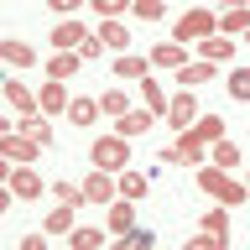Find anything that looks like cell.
Wrapping results in <instances>:
<instances>
[{
    "mask_svg": "<svg viewBox=\"0 0 250 250\" xmlns=\"http://www.w3.org/2000/svg\"><path fill=\"white\" fill-rule=\"evenodd\" d=\"M193 183H198V193H203V198L224 203V208H240V203H250L245 183H240V177H229L224 167H193Z\"/></svg>",
    "mask_w": 250,
    "mask_h": 250,
    "instance_id": "6da1fadb",
    "label": "cell"
},
{
    "mask_svg": "<svg viewBox=\"0 0 250 250\" xmlns=\"http://www.w3.org/2000/svg\"><path fill=\"white\" fill-rule=\"evenodd\" d=\"M89 167H99V172H125V167H130V141L115 136V130L94 136V141H89Z\"/></svg>",
    "mask_w": 250,
    "mask_h": 250,
    "instance_id": "7a4b0ae2",
    "label": "cell"
},
{
    "mask_svg": "<svg viewBox=\"0 0 250 250\" xmlns=\"http://www.w3.org/2000/svg\"><path fill=\"white\" fill-rule=\"evenodd\" d=\"M219 31V11H208V5H193V11H183L177 21H172V42H203V37H214Z\"/></svg>",
    "mask_w": 250,
    "mask_h": 250,
    "instance_id": "3957f363",
    "label": "cell"
},
{
    "mask_svg": "<svg viewBox=\"0 0 250 250\" xmlns=\"http://www.w3.org/2000/svg\"><path fill=\"white\" fill-rule=\"evenodd\" d=\"M198 115H203V109H198V94H193V89H177L162 120H167L172 136H183V130H193V120H198Z\"/></svg>",
    "mask_w": 250,
    "mask_h": 250,
    "instance_id": "277c9868",
    "label": "cell"
},
{
    "mask_svg": "<svg viewBox=\"0 0 250 250\" xmlns=\"http://www.w3.org/2000/svg\"><path fill=\"white\" fill-rule=\"evenodd\" d=\"M0 156H5L11 167H37V162H42V146L31 136H21V130H5V136H0Z\"/></svg>",
    "mask_w": 250,
    "mask_h": 250,
    "instance_id": "5b68a950",
    "label": "cell"
},
{
    "mask_svg": "<svg viewBox=\"0 0 250 250\" xmlns=\"http://www.w3.org/2000/svg\"><path fill=\"white\" fill-rule=\"evenodd\" d=\"M78 188H83V203H94V208H109V203L120 198V188H115V172H99V167H94Z\"/></svg>",
    "mask_w": 250,
    "mask_h": 250,
    "instance_id": "8992f818",
    "label": "cell"
},
{
    "mask_svg": "<svg viewBox=\"0 0 250 250\" xmlns=\"http://www.w3.org/2000/svg\"><path fill=\"white\" fill-rule=\"evenodd\" d=\"M89 37V26H83V16H68V21H58V26L47 31V47L52 52H78V42Z\"/></svg>",
    "mask_w": 250,
    "mask_h": 250,
    "instance_id": "52a82bcc",
    "label": "cell"
},
{
    "mask_svg": "<svg viewBox=\"0 0 250 250\" xmlns=\"http://www.w3.org/2000/svg\"><path fill=\"white\" fill-rule=\"evenodd\" d=\"M109 73L120 78V83H141V78L151 73V58H146V52H115Z\"/></svg>",
    "mask_w": 250,
    "mask_h": 250,
    "instance_id": "ba28073f",
    "label": "cell"
},
{
    "mask_svg": "<svg viewBox=\"0 0 250 250\" xmlns=\"http://www.w3.org/2000/svg\"><path fill=\"white\" fill-rule=\"evenodd\" d=\"M5 188H11V193H16V203H31V198H42V172H37V167H11V183H5Z\"/></svg>",
    "mask_w": 250,
    "mask_h": 250,
    "instance_id": "9c48e42d",
    "label": "cell"
},
{
    "mask_svg": "<svg viewBox=\"0 0 250 250\" xmlns=\"http://www.w3.org/2000/svg\"><path fill=\"white\" fill-rule=\"evenodd\" d=\"M183 136L198 141V146H214V141L229 136V125H224V115H214V109H208V115H198V120H193V130H183Z\"/></svg>",
    "mask_w": 250,
    "mask_h": 250,
    "instance_id": "30bf717a",
    "label": "cell"
},
{
    "mask_svg": "<svg viewBox=\"0 0 250 250\" xmlns=\"http://www.w3.org/2000/svg\"><path fill=\"white\" fill-rule=\"evenodd\" d=\"M146 58H151V73H156V68H167V73H177V68H188V62H193L183 42H156L151 52H146Z\"/></svg>",
    "mask_w": 250,
    "mask_h": 250,
    "instance_id": "8fae6325",
    "label": "cell"
},
{
    "mask_svg": "<svg viewBox=\"0 0 250 250\" xmlns=\"http://www.w3.org/2000/svg\"><path fill=\"white\" fill-rule=\"evenodd\" d=\"M193 47H198L203 62H234V52H240V42L224 37V31H214V37H203V42H193Z\"/></svg>",
    "mask_w": 250,
    "mask_h": 250,
    "instance_id": "7c38bea8",
    "label": "cell"
},
{
    "mask_svg": "<svg viewBox=\"0 0 250 250\" xmlns=\"http://www.w3.org/2000/svg\"><path fill=\"white\" fill-rule=\"evenodd\" d=\"M136 94H141V104L151 109L156 120H162V115H167V104H172V94L162 89V78H156V73H146V78H141V83H136Z\"/></svg>",
    "mask_w": 250,
    "mask_h": 250,
    "instance_id": "4fadbf2b",
    "label": "cell"
},
{
    "mask_svg": "<svg viewBox=\"0 0 250 250\" xmlns=\"http://www.w3.org/2000/svg\"><path fill=\"white\" fill-rule=\"evenodd\" d=\"M68 99H73V94H68V83H58V78H47L42 89H37V109H42V115H68Z\"/></svg>",
    "mask_w": 250,
    "mask_h": 250,
    "instance_id": "5bb4252c",
    "label": "cell"
},
{
    "mask_svg": "<svg viewBox=\"0 0 250 250\" xmlns=\"http://www.w3.org/2000/svg\"><path fill=\"white\" fill-rule=\"evenodd\" d=\"M42 58L31 42H21V37H0V62L5 68H31V62Z\"/></svg>",
    "mask_w": 250,
    "mask_h": 250,
    "instance_id": "9a60e30c",
    "label": "cell"
},
{
    "mask_svg": "<svg viewBox=\"0 0 250 250\" xmlns=\"http://www.w3.org/2000/svg\"><path fill=\"white\" fill-rule=\"evenodd\" d=\"M16 130H21V136H31L42 151L52 146V125H47V115H42V109H26V115H16Z\"/></svg>",
    "mask_w": 250,
    "mask_h": 250,
    "instance_id": "2e32d148",
    "label": "cell"
},
{
    "mask_svg": "<svg viewBox=\"0 0 250 250\" xmlns=\"http://www.w3.org/2000/svg\"><path fill=\"white\" fill-rule=\"evenodd\" d=\"M0 94H5V104H11L16 115L37 109V89H31V83H21V78H0Z\"/></svg>",
    "mask_w": 250,
    "mask_h": 250,
    "instance_id": "e0dca14e",
    "label": "cell"
},
{
    "mask_svg": "<svg viewBox=\"0 0 250 250\" xmlns=\"http://www.w3.org/2000/svg\"><path fill=\"white\" fill-rule=\"evenodd\" d=\"M151 125H156V115H151V109H125L120 120H115V136H125V141H141L146 130H151Z\"/></svg>",
    "mask_w": 250,
    "mask_h": 250,
    "instance_id": "ac0fdd59",
    "label": "cell"
},
{
    "mask_svg": "<svg viewBox=\"0 0 250 250\" xmlns=\"http://www.w3.org/2000/svg\"><path fill=\"white\" fill-rule=\"evenodd\" d=\"M104 229L109 234H136V203H130V198H115V203H109V214H104Z\"/></svg>",
    "mask_w": 250,
    "mask_h": 250,
    "instance_id": "d6986e66",
    "label": "cell"
},
{
    "mask_svg": "<svg viewBox=\"0 0 250 250\" xmlns=\"http://www.w3.org/2000/svg\"><path fill=\"white\" fill-rule=\"evenodd\" d=\"M130 89H136V83H109V89H99V115H109V120H120L125 109H130Z\"/></svg>",
    "mask_w": 250,
    "mask_h": 250,
    "instance_id": "ffe728a7",
    "label": "cell"
},
{
    "mask_svg": "<svg viewBox=\"0 0 250 250\" xmlns=\"http://www.w3.org/2000/svg\"><path fill=\"white\" fill-rule=\"evenodd\" d=\"M115 188H120V198L141 203V198H146V188H151V172H136V167H125V172H115Z\"/></svg>",
    "mask_w": 250,
    "mask_h": 250,
    "instance_id": "44dd1931",
    "label": "cell"
},
{
    "mask_svg": "<svg viewBox=\"0 0 250 250\" xmlns=\"http://www.w3.org/2000/svg\"><path fill=\"white\" fill-rule=\"evenodd\" d=\"M99 42H104L109 52H136V47H130L136 37H130V26H125V16L120 21H99Z\"/></svg>",
    "mask_w": 250,
    "mask_h": 250,
    "instance_id": "7402d4cb",
    "label": "cell"
},
{
    "mask_svg": "<svg viewBox=\"0 0 250 250\" xmlns=\"http://www.w3.org/2000/svg\"><path fill=\"white\" fill-rule=\"evenodd\" d=\"M177 83H183V89H198V83H219V62L193 58L188 68H177Z\"/></svg>",
    "mask_w": 250,
    "mask_h": 250,
    "instance_id": "603a6c76",
    "label": "cell"
},
{
    "mask_svg": "<svg viewBox=\"0 0 250 250\" xmlns=\"http://www.w3.org/2000/svg\"><path fill=\"white\" fill-rule=\"evenodd\" d=\"M208 167L234 172V167H245V151H240V146H234V141L224 136V141H214V146H208Z\"/></svg>",
    "mask_w": 250,
    "mask_h": 250,
    "instance_id": "cb8c5ba5",
    "label": "cell"
},
{
    "mask_svg": "<svg viewBox=\"0 0 250 250\" xmlns=\"http://www.w3.org/2000/svg\"><path fill=\"white\" fill-rule=\"evenodd\" d=\"M219 31L240 42V37L250 31V5H224V11H219Z\"/></svg>",
    "mask_w": 250,
    "mask_h": 250,
    "instance_id": "d4e9b609",
    "label": "cell"
},
{
    "mask_svg": "<svg viewBox=\"0 0 250 250\" xmlns=\"http://www.w3.org/2000/svg\"><path fill=\"white\" fill-rule=\"evenodd\" d=\"M78 68H83V58H78V52H47V78L68 83V78H78Z\"/></svg>",
    "mask_w": 250,
    "mask_h": 250,
    "instance_id": "484cf974",
    "label": "cell"
},
{
    "mask_svg": "<svg viewBox=\"0 0 250 250\" xmlns=\"http://www.w3.org/2000/svg\"><path fill=\"white\" fill-rule=\"evenodd\" d=\"M109 245V229H94V224H73L68 234V250H104Z\"/></svg>",
    "mask_w": 250,
    "mask_h": 250,
    "instance_id": "4316f807",
    "label": "cell"
},
{
    "mask_svg": "<svg viewBox=\"0 0 250 250\" xmlns=\"http://www.w3.org/2000/svg\"><path fill=\"white\" fill-rule=\"evenodd\" d=\"M203 234H214L219 245L229 250V208H224V203H214V208H203Z\"/></svg>",
    "mask_w": 250,
    "mask_h": 250,
    "instance_id": "83f0119b",
    "label": "cell"
},
{
    "mask_svg": "<svg viewBox=\"0 0 250 250\" xmlns=\"http://www.w3.org/2000/svg\"><path fill=\"white\" fill-rule=\"evenodd\" d=\"M73 224H78V208H68V203L47 208V219H42V229H47V234H73Z\"/></svg>",
    "mask_w": 250,
    "mask_h": 250,
    "instance_id": "f1b7e54d",
    "label": "cell"
},
{
    "mask_svg": "<svg viewBox=\"0 0 250 250\" xmlns=\"http://www.w3.org/2000/svg\"><path fill=\"white\" fill-rule=\"evenodd\" d=\"M68 120H73V125H94V120H99V99L73 94V99H68Z\"/></svg>",
    "mask_w": 250,
    "mask_h": 250,
    "instance_id": "f546056e",
    "label": "cell"
},
{
    "mask_svg": "<svg viewBox=\"0 0 250 250\" xmlns=\"http://www.w3.org/2000/svg\"><path fill=\"white\" fill-rule=\"evenodd\" d=\"M224 94H229L234 104H250V68H229V78H224Z\"/></svg>",
    "mask_w": 250,
    "mask_h": 250,
    "instance_id": "4dcf8cb0",
    "label": "cell"
},
{
    "mask_svg": "<svg viewBox=\"0 0 250 250\" xmlns=\"http://www.w3.org/2000/svg\"><path fill=\"white\" fill-rule=\"evenodd\" d=\"M89 11L99 21H120V16H130V0H89Z\"/></svg>",
    "mask_w": 250,
    "mask_h": 250,
    "instance_id": "1f68e13d",
    "label": "cell"
},
{
    "mask_svg": "<svg viewBox=\"0 0 250 250\" xmlns=\"http://www.w3.org/2000/svg\"><path fill=\"white\" fill-rule=\"evenodd\" d=\"M130 16L136 21H162L167 16V0H130Z\"/></svg>",
    "mask_w": 250,
    "mask_h": 250,
    "instance_id": "d6a6232c",
    "label": "cell"
},
{
    "mask_svg": "<svg viewBox=\"0 0 250 250\" xmlns=\"http://www.w3.org/2000/svg\"><path fill=\"white\" fill-rule=\"evenodd\" d=\"M52 198L68 203V208H83V188L78 183H52Z\"/></svg>",
    "mask_w": 250,
    "mask_h": 250,
    "instance_id": "836d02e7",
    "label": "cell"
},
{
    "mask_svg": "<svg viewBox=\"0 0 250 250\" xmlns=\"http://www.w3.org/2000/svg\"><path fill=\"white\" fill-rule=\"evenodd\" d=\"M42 5H47L52 16H58V21H68V16H78L83 5H89V0H42Z\"/></svg>",
    "mask_w": 250,
    "mask_h": 250,
    "instance_id": "e575fe53",
    "label": "cell"
},
{
    "mask_svg": "<svg viewBox=\"0 0 250 250\" xmlns=\"http://www.w3.org/2000/svg\"><path fill=\"white\" fill-rule=\"evenodd\" d=\"M115 240H125V250H156V234H151V229H136V234H115Z\"/></svg>",
    "mask_w": 250,
    "mask_h": 250,
    "instance_id": "d590c367",
    "label": "cell"
},
{
    "mask_svg": "<svg viewBox=\"0 0 250 250\" xmlns=\"http://www.w3.org/2000/svg\"><path fill=\"white\" fill-rule=\"evenodd\" d=\"M99 52H104V42H99V31H89V37L78 42V58H83V62H94Z\"/></svg>",
    "mask_w": 250,
    "mask_h": 250,
    "instance_id": "8d00e7d4",
    "label": "cell"
},
{
    "mask_svg": "<svg viewBox=\"0 0 250 250\" xmlns=\"http://www.w3.org/2000/svg\"><path fill=\"white\" fill-rule=\"evenodd\" d=\"M47 240H52L47 229H31V234H21V245H16V250H47Z\"/></svg>",
    "mask_w": 250,
    "mask_h": 250,
    "instance_id": "74e56055",
    "label": "cell"
},
{
    "mask_svg": "<svg viewBox=\"0 0 250 250\" xmlns=\"http://www.w3.org/2000/svg\"><path fill=\"white\" fill-rule=\"evenodd\" d=\"M183 250H224V245H219V240H214V234H193V240H183Z\"/></svg>",
    "mask_w": 250,
    "mask_h": 250,
    "instance_id": "f35d334b",
    "label": "cell"
},
{
    "mask_svg": "<svg viewBox=\"0 0 250 250\" xmlns=\"http://www.w3.org/2000/svg\"><path fill=\"white\" fill-rule=\"evenodd\" d=\"M11 208H16V193H11V188H5V183H0V219L11 214Z\"/></svg>",
    "mask_w": 250,
    "mask_h": 250,
    "instance_id": "ab89813d",
    "label": "cell"
},
{
    "mask_svg": "<svg viewBox=\"0 0 250 250\" xmlns=\"http://www.w3.org/2000/svg\"><path fill=\"white\" fill-rule=\"evenodd\" d=\"M0 183H11V162L5 156H0Z\"/></svg>",
    "mask_w": 250,
    "mask_h": 250,
    "instance_id": "60d3db41",
    "label": "cell"
},
{
    "mask_svg": "<svg viewBox=\"0 0 250 250\" xmlns=\"http://www.w3.org/2000/svg\"><path fill=\"white\" fill-rule=\"evenodd\" d=\"M5 130H16V120H5V115H0V136H5Z\"/></svg>",
    "mask_w": 250,
    "mask_h": 250,
    "instance_id": "b9f144b4",
    "label": "cell"
},
{
    "mask_svg": "<svg viewBox=\"0 0 250 250\" xmlns=\"http://www.w3.org/2000/svg\"><path fill=\"white\" fill-rule=\"evenodd\" d=\"M104 250H125V240H115V234H109V245H104Z\"/></svg>",
    "mask_w": 250,
    "mask_h": 250,
    "instance_id": "7bdbcfd3",
    "label": "cell"
},
{
    "mask_svg": "<svg viewBox=\"0 0 250 250\" xmlns=\"http://www.w3.org/2000/svg\"><path fill=\"white\" fill-rule=\"evenodd\" d=\"M240 183H245V193H250V167H245V177H240Z\"/></svg>",
    "mask_w": 250,
    "mask_h": 250,
    "instance_id": "ee69618b",
    "label": "cell"
},
{
    "mask_svg": "<svg viewBox=\"0 0 250 250\" xmlns=\"http://www.w3.org/2000/svg\"><path fill=\"white\" fill-rule=\"evenodd\" d=\"M224 5H250V0H224Z\"/></svg>",
    "mask_w": 250,
    "mask_h": 250,
    "instance_id": "f6af8a7d",
    "label": "cell"
},
{
    "mask_svg": "<svg viewBox=\"0 0 250 250\" xmlns=\"http://www.w3.org/2000/svg\"><path fill=\"white\" fill-rule=\"evenodd\" d=\"M240 42H250V31H245V37H240Z\"/></svg>",
    "mask_w": 250,
    "mask_h": 250,
    "instance_id": "bcb514c9",
    "label": "cell"
}]
</instances>
